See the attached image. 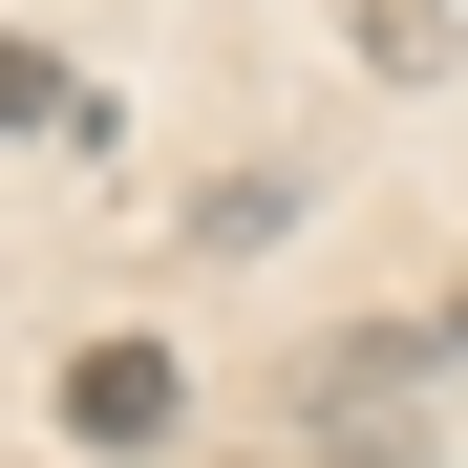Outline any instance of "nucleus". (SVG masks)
Returning a JSON list of instances; mask_svg holds the SVG:
<instances>
[{"label":"nucleus","instance_id":"obj_1","mask_svg":"<svg viewBox=\"0 0 468 468\" xmlns=\"http://www.w3.org/2000/svg\"><path fill=\"white\" fill-rule=\"evenodd\" d=\"M171 405H192L171 341H86V362H64V426H86V447H171Z\"/></svg>","mask_w":468,"mask_h":468},{"label":"nucleus","instance_id":"obj_2","mask_svg":"<svg viewBox=\"0 0 468 468\" xmlns=\"http://www.w3.org/2000/svg\"><path fill=\"white\" fill-rule=\"evenodd\" d=\"M43 128H86V86H64L43 43H0V149H43Z\"/></svg>","mask_w":468,"mask_h":468}]
</instances>
